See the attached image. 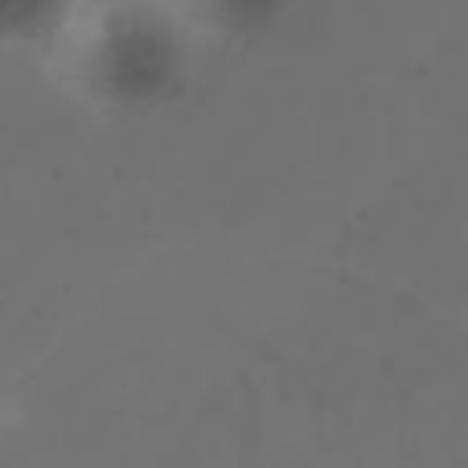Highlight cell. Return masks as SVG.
<instances>
[{
	"label": "cell",
	"mask_w": 468,
	"mask_h": 468,
	"mask_svg": "<svg viewBox=\"0 0 468 468\" xmlns=\"http://www.w3.org/2000/svg\"><path fill=\"white\" fill-rule=\"evenodd\" d=\"M173 8L218 37H255L288 8V0H173Z\"/></svg>",
	"instance_id": "7a4b0ae2"
},
{
	"label": "cell",
	"mask_w": 468,
	"mask_h": 468,
	"mask_svg": "<svg viewBox=\"0 0 468 468\" xmlns=\"http://www.w3.org/2000/svg\"><path fill=\"white\" fill-rule=\"evenodd\" d=\"M0 468H29L25 464V456L13 448V440L5 436V428H0Z\"/></svg>",
	"instance_id": "277c9868"
},
{
	"label": "cell",
	"mask_w": 468,
	"mask_h": 468,
	"mask_svg": "<svg viewBox=\"0 0 468 468\" xmlns=\"http://www.w3.org/2000/svg\"><path fill=\"white\" fill-rule=\"evenodd\" d=\"M66 8L70 0H0V49L29 46V41L49 46Z\"/></svg>",
	"instance_id": "3957f363"
},
{
	"label": "cell",
	"mask_w": 468,
	"mask_h": 468,
	"mask_svg": "<svg viewBox=\"0 0 468 468\" xmlns=\"http://www.w3.org/2000/svg\"><path fill=\"white\" fill-rule=\"evenodd\" d=\"M49 49L79 95L120 112L169 103L189 74L186 16L173 0H70Z\"/></svg>",
	"instance_id": "6da1fadb"
}]
</instances>
